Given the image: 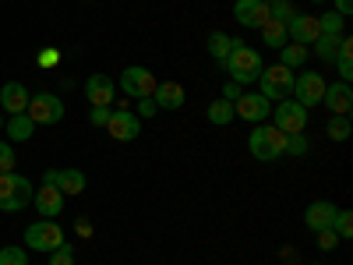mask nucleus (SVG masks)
Returning <instances> with one entry per match:
<instances>
[{
    "label": "nucleus",
    "mask_w": 353,
    "mask_h": 265,
    "mask_svg": "<svg viewBox=\"0 0 353 265\" xmlns=\"http://www.w3.org/2000/svg\"><path fill=\"white\" fill-rule=\"evenodd\" d=\"M350 131H353L350 117H329V124H325L329 141H346V138H350Z\"/></svg>",
    "instance_id": "obj_29"
},
{
    "label": "nucleus",
    "mask_w": 353,
    "mask_h": 265,
    "mask_svg": "<svg viewBox=\"0 0 353 265\" xmlns=\"http://www.w3.org/2000/svg\"><path fill=\"white\" fill-rule=\"evenodd\" d=\"M336 71H339V81L353 78V43H350V36H343V46L336 53Z\"/></svg>",
    "instance_id": "obj_26"
},
{
    "label": "nucleus",
    "mask_w": 353,
    "mask_h": 265,
    "mask_svg": "<svg viewBox=\"0 0 353 265\" xmlns=\"http://www.w3.org/2000/svg\"><path fill=\"white\" fill-rule=\"evenodd\" d=\"M332 230H336V237H339V241H346L350 233H353V213H350V209H339L336 219H332Z\"/></svg>",
    "instance_id": "obj_31"
},
{
    "label": "nucleus",
    "mask_w": 353,
    "mask_h": 265,
    "mask_svg": "<svg viewBox=\"0 0 353 265\" xmlns=\"http://www.w3.org/2000/svg\"><path fill=\"white\" fill-rule=\"evenodd\" d=\"M248 153L258 163H276L279 156H286V135L272 124H254V131L248 135Z\"/></svg>",
    "instance_id": "obj_2"
},
{
    "label": "nucleus",
    "mask_w": 353,
    "mask_h": 265,
    "mask_svg": "<svg viewBox=\"0 0 353 265\" xmlns=\"http://www.w3.org/2000/svg\"><path fill=\"white\" fill-rule=\"evenodd\" d=\"M43 184H53L57 191L68 198V195H81L88 181H85V173H81V170L68 166V170H46V173H43Z\"/></svg>",
    "instance_id": "obj_12"
},
{
    "label": "nucleus",
    "mask_w": 353,
    "mask_h": 265,
    "mask_svg": "<svg viewBox=\"0 0 353 265\" xmlns=\"http://www.w3.org/2000/svg\"><path fill=\"white\" fill-rule=\"evenodd\" d=\"M336 205L332 202H311L307 205V213H304V226L311 230V233H318V230H329L332 226V219H336Z\"/></svg>",
    "instance_id": "obj_19"
},
{
    "label": "nucleus",
    "mask_w": 353,
    "mask_h": 265,
    "mask_svg": "<svg viewBox=\"0 0 353 265\" xmlns=\"http://www.w3.org/2000/svg\"><path fill=\"white\" fill-rule=\"evenodd\" d=\"M336 11H339L343 18H350V11H353V0H336Z\"/></svg>",
    "instance_id": "obj_41"
},
{
    "label": "nucleus",
    "mask_w": 353,
    "mask_h": 265,
    "mask_svg": "<svg viewBox=\"0 0 353 265\" xmlns=\"http://www.w3.org/2000/svg\"><path fill=\"white\" fill-rule=\"evenodd\" d=\"M28 99H32V92H28L21 81H8L4 88H0V106H4L8 113H25Z\"/></svg>",
    "instance_id": "obj_20"
},
{
    "label": "nucleus",
    "mask_w": 353,
    "mask_h": 265,
    "mask_svg": "<svg viewBox=\"0 0 353 265\" xmlns=\"http://www.w3.org/2000/svg\"><path fill=\"white\" fill-rule=\"evenodd\" d=\"M205 117H209V124H216V128H226L230 121H237V113H233V103H230V99H223V96L209 103Z\"/></svg>",
    "instance_id": "obj_24"
},
{
    "label": "nucleus",
    "mask_w": 353,
    "mask_h": 265,
    "mask_svg": "<svg viewBox=\"0 0 353 265\" xmlns=\"http://www.w3.org/2000/svg\"><path fill=\"white\" fill-rule=\"evenodd\" d=\"M110 106H92V110H88V121H92L96 128H106V121H110Z\"/></svg>",
    "instance_id": "obj_38"
},
{
    "label": "nucleus",
    "mask_w": 353,
    "mask_h": 265,
    "mask_svg": "<svg viewBox=\"0 0 353 265\" xmlns=\"http://www.w3.org/2000/svg\"><path fill=\"white\" fill-rule=\"evenodd\" d=\"M4 128H8L11 141H28V138L36 135V121H32V117H28V113H11Z\"/></svg>",
    "instance_id": "obj_21"
},
{
    "label": "nucleus",
    "mask_w": 353,
    "mask_h": 265,
    "mask_svg": "<svg viewBox=\"0 0 353 265\" xmlns=\"http://www.w3.org/2000/svg\"><path fill=\"white\" fill-rule=\"evenodd\" d=\"M339 46H343V36H318V39L311 43V53L318 57L321 64H332L336 53H339Z\"/></svg>",
    "instance_id": "obj_23"
},
{
    "label": "nucleus",
    "mask_w": 353,
    "mask_h": 265,
    "mask_svg": "<svg viewBox=\"0 0 353 265\" xmlns=\"http://www.w3.org/2000/svg\"><path fill=\"white\" fill-rule=\"evenodd\" d=\"M230 46H233V36H226V32H212L209 36V57L212 61H226V53H230Z\"/></svg>",
    "instance_id": "obj_28"
},
{
    "label": "nucleus",
    "mask_w": 353,
    "mask_h": 265,
    "mask_svg": "<svg viewBox=\"0 0 353 265\" xmlns=\"http://www.w3.org/2000/svg\"><path fill=\"white\" fill-rule=\"evenodd\" d=\"M293 75L290 68L283 64H272V68H261L258 75V88H261V96L269 99V103H279V99H290L293 96Z\"/></svg>",
    "instance_id": "obj_4"
},
{
    "label": "nucleus",
    "mask_w": 353,
    "mask_h": 265,
    "mask_svg": "<svg viewBox=\"0 0 353 265\" xmlns=\"http://www.w3.org/2000/svg\"><path fill=\"white\" fill-rule=\"evenodd\" d=\"M50 265H74V244H61L57 251H50Z\"/></svg>",
    "instance_id": "obj_33"
},
{
    "label": "nucleus",
    "mask_w": 353,
    "mask_h": 265,
    "mask_svg": "<svg viewBox=\"0 0 353 265\" xmlns=\"http://www.w3.org/2000/svg\"><path fill=\"white\" fill-rule=\"evenodd\" d=\"M28 117H32L36 124H61L64 121V99L53 96V92H36L28 99Z\"/></svg>",
    "instance_id": "obj_7"
},
{
    "label": "nucleus",
    "mask_w": 353,
    "mask_h": 265,
    "mask_svg": "<svg viewBox=\"0 0 353 265\" xmlns=\"http://www.w3.org/2000/svg\"><path fill=\"white\" fill-rule=\"evenodd\" d=\"M286 36H290V43H301V46L311 50V43L321 36L318 18H314V14H293V18L286 21Z\"/></svg>",
    "instance_id": "obj_14"
},
{
    "label": "nucleus",
    "mask_w": 353,
    "mask_h": 265,
    "mask_svg": "<svg viewBox=\"0 0 353 265\" xmlns=\"http://www.w3.org/2000/svg\"><path fill=\"white\" fill-rule=\"evenodd\" d=\"M307 57H311V50H307V46H301V43H286V46L279 50V64L293 71V68H304Z\"/></svg>",
    "instance_id": "obj_25"
},
{
    "label": "nucleus",
    "mask_w": 353,
    "mask_h": 265,
    "mask_svg": "<svg viewBox=\"0 0 353 265\" xmlns=\"http://www.w3.org/2000/svg\"><path fill=\"white\" fill-rule=\"evenodd\" d=\"M152 99H156V106H163V110H181V106L188 103V92H184L181 81H156Z\"/></svg>",
    "instance_id": "obj_18"
},
{
    "label": "nucleus",
    "mask_w": 353,
    "mask_h": 265,
    "mask_svg": "<svg viewBox=\"0 0 353 265\" xmlns=\"http://www.w3.org/2000/svg\"><path fill=\"white\" fill-rule=\"evenodd\" d=\"M258 32H261V43L269 46V50H283V46L290 43L286 25H283V21H276V18H269V21H265V25L258 28Z\"/></svg>",
    "instance_id": "obj_22"
},
{
    "label": "nucleus",
    "mask_w": 353,
    "mask_h": 265,
    "mask_svg": "<svg viewBox=\"0 0 353 265\" xmlns=\"http://www.w3.org/2000/svg\"><path fill=\"white\" fill-rule=\"evenodd\" d=\"M314 265H321V262H314Z\"/></svg>",
    "instance_id": "obj_44"
},
{
    "label": "nucleus",
    "mask_w": 353,
    "mask_h": 265,
    "mask_svg": "<svg viewBox=\"0 0 353 265\" xmlns=\"http://www.w3.org/2000/svg\"><path fill=\"white\" fill-rule=\"evenodd\" d=\"M0 265H28V255L21 248L8 244V248H0Z\"/></svg>",
    "instance_id": "obj_32"
},
{
    "label": "nucleus",
    "mask_w": 353,
    "mask_h": 265,
    "mask_svg": "<svg viewBox=\"0 0 353 265\" xmlns=\"http://www.w3.org/2000/svg\"><path fill=\"white\" fill-rule=\"evenodd\" d=\"M318 28H321V36H346V18L339 11H325L318 18Z\"/></svg>",
    "instance_id": "obj_27"
},
{
    "label": "nucleus",
    "mask_w": 353,
    "mask_h": 265,
    "mask_svg": "<svg viewBox=\"0 0 353 265\" xmlns=\"http://www.w3.org/2000/svg\"><path fill=\"white\" fill-rule=\"evenodd\" d=\"M325 75H318V71H301L297 78H293V96L290 99H297L301 106H318L321 96H325Z\"/></svg>",
    "instance_id": "obj_8"
},
{
    "label": "nucleus",
    "mask_w": 353,
    "mask_h": 265,
    "mask_svg": "<svg viewBox=\"0 0 353 265\" xmlns=\"http://www.w3.org/2000/svg\"><path fill=\"white\" fill-rule=\"evenodd\" d=\"M223 68H226L230 81H237V85H251V81H258V75H261L265 61H261V50L248 46L244 39H233V46H230V53H226Z\"/></svg>",
    "instance_id": "obj_1"
},
{
    "label": "nucleus",
    "mask_w": 353,
    "mask_h": 265,
    "mask_svg": "<svg viewBox=\"0 0 353 265\" xmlns=\"http://www.w3.org/2000/svg\"><path fill=\"white\" fill-rule=\"evenodd\" d=\"M113 96H117V81L113 78H106V75H88L85 78L88 106H113Z\"/></svg>",
    "instance_id": "obj_15"
},
{
    "label": "nucleus",
    "mask_w": 353,
    "mask_h": 265,
    "mask_svg": "<svg viewBox=\"0 0 353 265\" xmlns=\"http://www.w3.org/2000/svg\"><path fill=\"white\" fill-rule=\"evenodd\" d=\"M265 4H269V14H272L276 21H283V25H286L293 14H297V8H293L290 0H265Z\"/></svg>",
    "instance_id": "obj_30"
},
{
    "label": "nucleus",
    "mask_w": 353,
    "mask_h": 265,
    "mask_svg": "<svg viewBox=\"0 0 353 265\" xmlns=\"http://www.w3.org/2000/svg\"><path fill=\"white\" fill-rule=\"evenodd\" d=\"M272 128H279L283 135H304L307 131V106H301L297 99H279Z\"/></svg>",
    "instance_id": "obj_6"
},
{
    "label": "nucleus",
    "mask_w": 353,
    "mask_h": 265,
    "mask_svg": "<svg viewBox=\"0 0 353 265\" xmlns=\"http://www.w3.org/2000/svg\"><path fill=\"white\" fill-rule=\"evenodd\" d=\"M57 61H61V53H57V50H43V53H39V64H43V68H50V64H57Z\"/></svg>",
    "instance_id": "obj_40"
},
{
    "label": "nucleus",
    "mask_w": 353,
    "mask_h": 265,
    "mask_svg": "<svg viewBox=\"0 0 353 265\" xmlns=\"http://www.w3.org/2000/svg\"><path fill=\"white\" fill-rule=\"evenodd\" d=\"M14 170V149L8 141H0V173H11Z\"/></svg>",
    "instance_id": "obj_36"
},
{
    "label": "nucleus",
    "mask_w": 353,
    "mask_h": 265,
    "mask_svg": "<svg viewBox=\"0 0 353 265\" xmlns=\"http://www.w3.org/2000/svg\"><path fill=\"white\" fill-rule=\"evenodd\" d=\"M61 244H64V230L57 226L53 219H36V223H28V230H25V248L50 255V251H57Z\"/></svg>",
    "instance_id": "obj_5"
},
{
    "label": "nucleus",
    "mask_w": 353,
    "mask_h": 265,
    "mask_svg": "<svg viewBox=\"0 0 353 265\" xmlns=\"http://www.w3.org/2000/svg\"><path fill=\"white\" fill-rule=\"evenodd\" d=\"M286 156H307V138L304 135H286Z\"/></svg>",
    "instance_id": "obj_34"
},
{
    "label": "nucleus",
    "mask_w": 353,
    "mask_h": 265,
    "mask_svg": "<svg viewBox=\"0 0 353 265\" xmlns=\"http://www.w3.org/2000/svg\"><path fill=\"white\" fill-rule=\"evenodd\" d=\"M311 4H329V0H311Z\"/></svg>",
    "instance_id": "obj_42"
},
{
    "label": "nucleus",
    "mask_w": 353,
    "mask_h": 265,
    "mask_svg": "<svg viewBox=\"0 0 353 265\" xmlns=\"http://www.w3.org/2000/svg\"><path fill=\"white\" fill-rule=\"evenodd\" d=\"M121 88L134 99H145V96L156 92V75L149 68H141V64H131V68L121 71Z\"/></svg>",
    "instance_id": "obj_9"
},
{
    "label": "nucleus",
    "mask_w": 353,
    "mask_h": 265,
    "mask_svg": "<svg viewBox=\"0 0 353 265\" xmlns=\"http://www.w3.org/2000/svg\"><path fill=\"white\" fill-rule=\"evenodd\" d=\"M321 103L329 106L332 117H350V110H353V88H350V81H332V85H325V96H321Z\"/></svg>",
    "instance_id": "obj_16"
},
{
    "label": "nucleus",
    "mask_w": 353,
    "mask_h": 265,
    "mask_svg": "<svg viewBox=\"0 0 353 265\" xmlns=\"http://www.w3.org/2000/svg\"><path fill=\"white\" fill-rule=\"evenodd\" d=\"M106 131L113 141H134L141 135V121L134 110H113L110 121H106Z\"/></svg>",
    "instance_id": "obj_11"
},
{
    "label": "nucleus",
    "mask_w": 353,
    "mask_h": 265,
    "mask_svg": "<svg viewBox=\"0 0 353 265\" xmlns=\"http://www.w3.org/2000/svg\"><path fill=\"white\" fill-rule=\"evenodd\" d=\"M339 248V237H336V230H318V251H336Z\"/></svg>",
    "instance_id": "obj_35"
},
{
    "label": "nucleus",
    "mask_w": 353,
    "mask_h": 265,
    "mask_svg": "<svg viewBox=\"0 0 353 265\" xmlns=\"http://www.w3.org/2000/svg\"><path fill=\"white\" fill-rule=\"evenodd\" d=\"M32 205H36L39 219H57L64 213V195L57 191L53 184H43L39 191H32Z\"/></svg>",
    "instance_id": "obj_17"
},
{
    "label": "nucleus",
    "mask_w": 353,
    "mask_h": 265,
    "mask_svg": "<svg viewBox=\"0 0 353 265\" xmlns=\"http://www.w3.org/2000/svg\"><path fill=\"white\" fill-rule=\"evenodd\" d=\"M156 113H159V106H156V99H152V96L138 99V121H149V117H156Z\"/></svg>",
    "instance_id": "obj_37"
},
{
    "label": "nucleus",
    "mask_w": 353,
    "mask_h": 265,
    "mask_svg": "<svg viewBox=\"0 0 353 265\" xmlns=\"http://www.w3.org/2000/svg\"><path fill=\"white\" fill-rule=\"evenodd\" d=\"M233 113L241 117V121H251V124H265L272 117V103L265 99L261 92H244L237 103H233Z\"/></svg>",
    "instance_id": "obj_10"
},
{
    "label": "nucleus",
    "mask_w": 353,
    "mask_h": 265,
    "mask_svg": "<svg viewBox=\"0 0 353 265\" xmlns=\"http://www.w3.org/2000/svg\"><path fill=\"white\" fill-rule=\"evenodd\" d=\"M0 128H4V117H0Z\"/></svg>",
    "instance_id": "obj_43"
},
{
    "label": "nucleus",
    "mask_w": 353,
    "mask_h": 265,
    "mask_svg": "<svg viewBox=\"0 0 353 265\" xmlns=\"http://www.w3.org/2000/svg\"><path fill=\"white\" fill-rule=\"evenodd\" d=\"M269 4L265 0H237L233 4V21H237L241 28H261L265 21H269Z\"/></svg>",
    "instance_id": "obj_13"
},
{
    "label": "nucleus",
    "mask_w": 353,
    "mask_h": 265,
    "mask_svg": "<svg viewBox=\"0 0 353 265\" xmlns=\"http://www.w3.org/2000/svg\"><path fill=\"white\" fill-rule=\"evenodd\" d=\"M241 96H244V85H237V81H226V85H223V99L237 103Z\"/></svg>",
    "instance_id": "obj_39"
},
{
    "label": "nucleus",
    "mask_w": 353,
    "mask_h": 265,
    "mask_svg": "<svg viewBox=\"0 0 353 265\" xmlns=\"http://www.w3.org/2000/svg\"><path fill=\"white\" fill-rule=\"evenodd\" d=\"M32 181L21 173H0V213H21L32 202Z\"/></svg>",
    "instance_id": "obj_3"
}]
</instances>
